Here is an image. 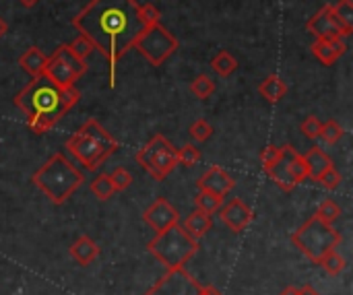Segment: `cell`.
Masks as SVG:
<instances>
[{"label":"cell","instance_id":"19","mask_svg":"<svg viewBox=\"0 0 353 295\" xmlns=\"http://www.w3.org/2000/svg\"><path fill=\"white\" fill-rule=\"evenodd\" d=\"M184 230H186V234L192 238V240H201V238H205L209 232H211V227H213V221H211V215H207V213H203V211H194V213H190L186 219H184V225H182Z\"/></svg>","mask_w":353,"mask_h":295},{"label":"cell","instance_id":"23","mask_svg":"<svg viewBox=\"0 0 353 295\" xmlns=\"http://www.w3.org/2000/svg\"><path fill=\"white\" fill-rule=\"evenodd\" d=\"M194 205H196L199 211H203L207 215H215L223 207V196H217V194H211V192L201 190L196 194V199H194Z\"/></svg>","mask_w":353,"mask_h":295},{"label":"cell","instance_id":"6","mask_svg":"<svg viewBox=\"0 0 353 295\" xmlns=\"http://www.w3.org/2000/svg\"><path fill=\"white\" fill-rule=\"evenodd\" d=\"M341 240H343L341 234L331 223L321 221L316 215L310 217L300 230H296L292 234L294 246L314 265H319L321 258L325 254H329L331 250H337Z\"/></svg>","mask_w":353,"mask_h":295},{"label":"cell","instance_id":"2","mask_svg":"<svg viewBox=\"0 0 353 295\" xmlns=\"http://www.w3.org/2000/svg\"><path fill=\"white\" fill-rule=\"evenodd\" d=\"M79 99L81 91L77 87H58L41 72L14 95V105L25 114L27 124L35 134H46L79 103Z\"/></svg>","mask_w":353,"mask_h":295},{"label":"cell","instance_id":"32","mask_svg":"<svg viewBox=\"0 0 353 295\" xmlns=\"http://www.w3.org/2000/svg\"><path fill=\"white\" fill-rule=\"evenodd\" d=\"M190 136L196 141V143H205V141H209L211 136H213V126L207 122V120H196V122H192V126H190Z\"/></svg>","mask_w":353,"mask_h":295},{"label":"cell","instance_id":"3","mask_svg":"<svg viewBox=\"0 0 353 295\" xmlns=\"http://www.w3.org/2000/svg\"><path fill=\"white\" fill-rule=\"evenodd\" d=\"M118 149L120 143L95 118L85 120L83 126L66 139V151L87 172H97Z\"/></svg>","mask_w":353,"mask_h":295},{"label":"cell","instance_id":"34","mask_svg":"<svg viewBox=\"0 0 353 295\" xmlns=\"http://www.w3.org/2000/svg\"><path fill=\"white\" fill-rule=\"evenodd\" d=\"M139 14L143 19V23L149 27V25H155L159 23L161 19V10L153 4V2H145V4H139Z\"/></svg>","mask_w":353,"mask_h":295},{"label":"cell","instance_id":"17","mask_svg":"<svg viewBox=\"0 0 353 295\" xmlns=\"http://www.w3.org/2000/svg\"><path fill=\"white\" fill-rule=\"evenodd\" d=\"M70 256L77 261L81 267H89L97 256H99V246L89 238V236H79L77 242L70 246Z\"/></svg>","mask_w":353,"mask_h":295},{"label":"cell","instance_id":"36","mask_svg":"<svg viewBox=\"0 0 353 295\" xmlns=\"http://www.w3.org/2000/svg\"><path fill=\"white\" fill-rule=\"evenodd\" d=\"M321 126H323V124H321V120H319L316 116H308V118L302 122V126H300V128H302L304 136H308V139H312V141H314V139H319V136H321Z\"/></svg>","mask_w":353,"mask_h":295},{"label":"cell","instance_id":"4","mask_svg":"<svg viewBox=\"0 0 353 295\" xmlns=\"http://www.w3.org/2000/svg\"><path fill=\"white\" fill-rule=\"evenodd\" d=\"M33 186L54 205H64L85 182L83 174L66 159L64 153H54L33 176Z\"/></svg>","mask_w":353,"mask_h":295},{"label":"cell","instance_id":"5","mask_svg":"<svg viewBox=\"0 0 353 295\" xmlns=\"http://www.w3.org/2000/svg\"><path fill=\"white\" fill-rule=\"evenodd\" d=\"M149 252L159 261L168 271L172 269H184V265L199 252V242L192 240L182 225H172L149 242Z\"/></svg>","mask_w":353,"mask_h":295},{"label":"cell","instance_id":"25","mask_svg":"<svg viewBox=\"0 0 353 295\" xmlns=\"http://www.w3.org/2000/svg\"><path fill=\"white\" fill-rule=\"evenodd\" d=\"M331 277H337V275H341L343 271H345V258L337 252V250H331L329 254H325L323 258H321V263H319Z\"/></svg>","mask_w":353,"mask_h":295},{"label":"cell","instance_id":"13","mask_svg":"<svg viewBox=\"0 0 353 295\" xmlns=\"http://www.w3.org/2000/svg\"><path fill=\"white\" fill-rule=\"evenodd\" d=\"M221 213V221L234 232V234H240L244 232L250 223H252V209L242 201V199H234L230 201L225 207L219 209Z\"/></svg>","mask_w":353,"mask_h":295},{"label":"cell","instance_id":"26","mask_svg":"<svg viewBox=\"0 0 353 295\" xmlns=\"http://www.w3.org/2000/svg\"><path fill=\"white\" fill-rule=\"evenodd\" d=\"M91 192L99 199V201H108L116 194V188L110 180L108 174H99L93 182H91Z\"/></svg>","mask_w":353,"mask_h":295},{"label":"cell","instance_id":"27","mask_svg":"<svg viewBox=\"0 0 353 295\" xmlns=\"http://www.w3.org/2000/svg\"><path fill=\"white\" fill-rule=\"evenodd\" d=\"M333 14L341 21V25L352 33L353 31V2L352 0H339L337 4H331Z\"/></svg>","mask_w":353,"mask_h":295},{"label":"cell","instance_id":"38","mask_svg":"<svg viewBox=\"0 0 353 295\" xmlns=\"http://www.w3.org/2000/svg\"><path fill=\"white\" fill-rule=\"evenodd\" d=\"M298 295H321L312 285H304V287H300L298 289Z\"/></svg>","mask_w":353,"mask_h":295},{"label":"cell","instance_id":"10","mask_svg":"<svg viewBox=\"0 0 353 295\" xmlns=\"http://www.w3.org/2000/svg\"><path fill=\"white\" fill-rule=\"evenodd\" d=\"M145 295H221L215 287L199 283L188 271L172 269L168 271L155 285L145 292Z\"/></svg>","mask_w":353,"mask_h":295},{"label":"cell","instance_id":"30","mask_svg":"<svg viewBox=\"0 0 353 295\" xmlns=\"http://www.w3.org/2000/svg\"><path fill=\"white\" fill-rule=\"evenodd\" d=\"M178 153V165H186V167H194L201 161V151L194 145H184L182 149L176 151Z\"/></svg>","mask_w":353,"mask_h":295},{"label":"cell","instance_id":"39","mask_svg":"<svg viewBox=\"0 0 353 295\" xmlns=\"http://www.w3.org/2000/svg\"><path fill=\"white\" fill-rule=\"evenodd\" d=\"M19 2H21V4L25 6V8H31V6H35V4H37L39 0H19Z\"/></svg>","mask_w":353,"mask_h":295},{"label":"cell","instance_id":"37","mask_svg":"<svg viewBox=\"0 0 353 295\" xmlns=\"http://www.w3.org/2000/svg\"><path fill=\"white\" fill-rule=\"evenodd\" d=\"M279 159V147H267V149H263V153H261V163H263V170H269L275 161Z\"/></svg>","mask_w":353,"mask_h":295},{"label":"cell","instance_id":"16","mask_svg":"<svg viewBox=\"0 0 353 295\" xmlns=\"http://www.w3.org/2000/svg\"><path fill=\"white\" fill-rule=\"evenodd\" d=\"M267 176L283 190V192H294L298 188V180L294 178L292 174V167H290V157H288V145L285 147H279V159L269 167L265 170Z\"/></svg>","mask_w":353,"mask_h":295},{"label":"cell","instance_id":"40","mask_svg":"<svg viewBox=\"0 0 353 295\" xmlns=\"http://www.w3.org/2000/svg\"><path fill=\"white\" fill-rule=\"evenodd\" d=\"M279 295H298V287H288V289H283Z\"/></svg>","mask_w":353,"mask_h":295},{"label":"cell","instance_id":"28","mask_svg":"<svg viewBox=\"0 0 353 295\" xmlns=\"http://www.w3.org/2000/svg\"><path fill=\"white\" fill-rule=\"evenodd\" d=\"M343 134H345L343 126H341L337 120H329V122H325V124L321 126V136H319V139H323V141L329 143V145H337V143L343 139Z\"/></svg>","mask_w":353,"mask_h":295},{"label":"cell","instance_id":"29","mask_svg":"<svg viewBox=\"0 0 353 295\" xmlns=\"http://www.w3.org/2000/svg\"><path fill=\"white\" fill-rule=\"evenodd\" d=\"M316 217L321 219V221H325V223H335L339 217H341V207L335 203V201H331V199H327V201H323L321 205H319V209H316Z\"/></svg>","mask_w":353,"mask_h":295},{"label":"cell","instance_id":"20","mask_svg":"<svg viewBox=\"0 0 353 295\" xmlns=\"http://www.w3.org/2000/svg\"><path fill=\"white\" fill-rule=\"evenodd\" d=\"M46 62H48V56H46L39 48H35V45L27 48V50L21 54V58H19L21 68H23L25 72H29L31 79H33V77H39V74L43 72Z\"/></svg>","mask_w":353,"mask_h":295},{"label":"cell","instance_id":"24","mask_svg":"<svg viewBox=\"0 0 353 295\" xmlns=\"http://www.w3.org/2000/svg\"><path fill=\"white\" fill-rule=\"evenodd\" d=\"M190 93L199 99H209L215 93V81L209 74H199L190 83Z\"/></svg>","mask_w":353,"mask_h":295},{"label":"cell","instance_id":"15","mask_svg":"<svg viewBox=\"0 0 353 295\" xmlns=\"http://www.w3.org/2000/svg\"><path fill=\"white\" fill-rule=\"evenodd\" d=\"M310 50L321 64L333 66L341 56H345L347 43L343 37H319V39H314Z\"/></svg>","mask_w":353,"mask_h":295},{"label":"cell","instance_id":"11","mask_svg":"<svg viewBox=\"0 0 353 295\" xmlns=\"http://www.w3.org/2000/svg\"><path fill=\"white\" fill-rule=\"evenodd\" d=\"M306 31L312 33L316 39L319 37H350L352 33L341 25V21L333 14L331 4H325L319 12H314L308 23H306Z\"/></svg>","mask_w":353,"mask_h":295},{"label":"cell","instance_id":"31","mask_svg":"<svg viewBox=\"0 0 353 295\" xmlns=\"http://www.w3.org/2000/svg\"><path fill=\"white\" fill-rule=\"evenodd\" d=\"M68 45V50L77 56V58H81V60H87L89 58V54L93 52V45H91V41L87 39V37H83V35H77L70 43H66Z\"/></svg>","mask_w":353,"mask_h":295},{"label":"cell","instance_id":"35","mask_svg":"<svg viewBox=\"0 0 353 295\" xmlns=\"http://www.w3.org/2000/svg\"><path fill=\"white\" fill-rule=\"evenodd\" d=\"M323 188H327V190H337L339 186H341V182H343V178H341V174L335 170V167H329L325 174H321L319 176V180H316Z\"/></svg>","mask_w":353,"mask_h":295},{"label":"cell","instance_id":"14","mask_svg":"<svg viewBox=\"0 0 353 295\" xmlns=\"http://www.w3.org/2000/svg\"><path fill=\"white\" fill-rule=\"evenodd\" d=\"M196 186H199V190H205V192H211V194H217V196L225 199V194L234 190L236 182L225 170H221L219 165H213L211 170H207L199 178Z\"/></svg>","mask_w":353,"mask_h":295},{"label":"cell","instance_id":"21","mask_svg":"<svg viewBox=\"0 0 353 295\" xmlns=\"http://www.w3.org/2000/svg\"><path fill=\"white\" fill-rule=\"evenodd\" d=\"M261 95L269 101V103H277L288 95V83L279 77V74H269L261 85H259Z\"/></svg>","mask_w":353,"mask_h":295},{"label":"cell","instance_id":"33","mask_svg":"<svg viewBox=\"0 0 353 295\" xmlns=\"http://www.w3.org/2000/svg\"><path fill=\"white\" fill-rule=\"evenodd\" d=\"M108 176H110V180H112L116 192H122V190L130 188V184H132V174H130L128 170H124V167H116V170H114L112 174H108Z\"/></svg>","mask_w":353,"mask_h":295},{"label":"cell","instance_id":"7","mask_svg":"<svg viewBox=\"0 0 353 295\" xmlns=\"http://www.w3.org/2000/svg\"><path fill=\"white\" fill-rule=\"evenodd\" d=\"M176 151L178 149L163 134H155L143 149H139L134 159L139 165H143L151 174V178H155L157 182H163L178 165Z\"/></svg>","mask_w":353,"mask_h":295},{"label":"cell","instance_id":"12","mask_svg":"<svg viewBox=\"0 0 353 295\" xmlns=\"http://www.w3.org/2000/svg\"><path fill=\"white\" fill-rule=\"evenodd\" d=\"M143 221H145L155 234H159V232H163V230L176 225V223L180 221V213H178L176 207H172V203H170L168 199L159 196V199H155V203H151V205L145 209Z\"/></svg>","mask_w":353,"mask_h":295},{"label":"cell","instance_id":"9","mask_svg":"<svg viewBox=\"0 0 353 295\" xmlns=\"http://www.w3.org/2000/svg\"><path fill=\"white\" fill-rule=\"evenodd\" d=\"M87 72V60L77 58L66 43L58 45L46 62L43 74L58 87H74V83Z\"/></svg>","mask_w":353,"mask_h":295},{"label":"cell","instance_id":"41","mask_svg":"<svg viewBox=\"0 0 353 295\" xmlns=\"http://www.w3.org/2000/svg\"><path fill=\"white\" fill-rule=\"evenodd\" d=\"M6 29H8V25H6V23L2 21V19H0V37H2L4 33H6Z\"/></svg>","mask_w":353,"mask_h":295},{"label":"cell","instance_id":"1","mask_svg":"<svg viewBox=\"0 0 353 295\" xmlns=\"http://www.w3.org/2000/svg\"><path fill=\"white\" fill-rule=\"evenodd\" d=\"M72 27L108 60V81L114 87L118 60L134 45L147 25L139 14L137 0H89L72 19Z\"/></svg>","mask_w":353,"mask_h":295},{"label":"cell","instance_id":"8","mask_svg":"<svg viewBox=\"0 0 353 295\" xmlns=\"http://www.w3.org/2000/svg\"><path fill=\"white\" fill-rule=\"evenodd\" d=\"M132 48H137L139 54L145 56V60L149 64L161 66L180 48V41L163 25L155 23V25L145 27V31L139 35V39L134 41Z\"/></svg>","mask_w":353,"mask_h":295},{"label":"cell","instance_id":"18","mask_svg":"<svg viewBox=\"0 0 353 295\" xmlns=\"http://www.w3.org/2000/svg\"><path fill=\"white\" fill-rule=\"evenodd\" d=\"M304 161H306L308 178H312V180H319L321 174H325L329 167H333V159L321 147H312L308 153H304Z\"/></svg>","mask_w":353,"mask_h":295},{"label":"cell","instance_id":"22","mask_svg":"<svg viewBox=\"0 0 353 295\" xmlns=\"http://www.w3.org/2000/svg\"><path fill=\"white\" fill-rule=\"evenodd\" d=\"M236 68H238V60L228 52V50H221V52H217L215 54V58L211 60V70L215 72V74H219V77H230V74H234L236 72Z\"/></svg>","mask_w":353,"mask_h":295}]
</instances>
